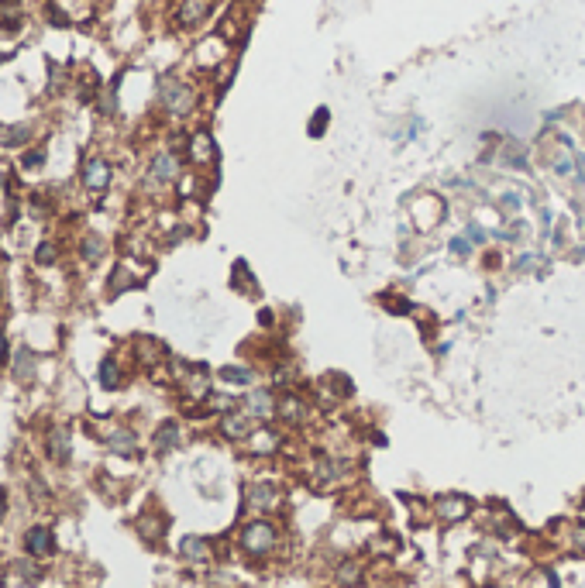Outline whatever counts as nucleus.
<instances>
[{
  "instance_id": "1",
  "label": "nucleus",
  "mask_w": 585,
  "mask_h": 588,
  "mask_svg": "<svg viewBox=\"0 0 585 588\" xmlns=\"http://www.w3.org/2000/svg\"><path fill=\"white\" fill-rule=\"evenodd\" d=\"M159 100H162L166 114L186 117V114H193V107H197V89L190 83H183V80H176V76H162V80H159Z\"/></svg>"
},
{
  "instance_id": "2",
  "label": "nucleus",
  "mask_w": 585,
  "mask_h": 588,
  "mask_svg": "<svg viewBox=\"0 0 585 588\" xmlns=\"http://www.w3.org/2000/svg\"><path fill=\"white\" fill-rule=\"evenodd\" d=\"M279 544V530L269 523V519H255L241 530V550H248L251 557H265L272 554Z\"/></svg>"
},
{
  "instance_id": "3",
  "label": "nucleus",
  "mask_w": 585,
  "mask_h": 588,
  "mask_svg": "<svg viewBox=\"0 0 585 588\" xmlns=\"http://www.w3.org/2000/svg\"><path fill=\"white\" fill-rule=\"evenodd\" d=\"M245 503L255 512H269V509H276V505L283 503V489L276 482H251L248 489H245Z\"/></svg>"
},
{
  "instance_id": "4",
  "label": "nucleus",
  "mask_w": 585,
  "mask_h": 588,
  "mask_svg": "<svg viewBox=\"0 0 585 588\" xmlns=\"http://www.w3.org/2000/svg\"><path fill=\"white\" fill-rule=\"evenodd\" d=\"M186 159L193 162V166L207 168L217 162V145H213V138H210V131H193L190 138H186Z\"/></svg>"
},
{
  "instance_id": "5",
  "label": "nucleus",
  "mask_w": 585,
  "mask_h": 588,
  "mask_svg": "<svg viewBox=\"0 0 585 588\" xmlns=\"http://www.w3.org/2000/svg\"><path fill=\"white\" fill-rule=\"evenodd\" d=\"M179 172H183V162H179V155H176V152H155V155H152V162H148V179H152L155 186H169V182H176V179H179Z\"/></svg>"
},
{
  "instance_id": "6",
  "label": "nucleus",
  "mask_w": 585,
  "mask_h": 588,
  "mask_svg": "<svg viewBox=\"0 0 585 588\" xmlns=\"http://www.w3.org/2000/svg\"><path fill=\"white\" fill-rule=\"evenodd\" d=\"M276 392L272 389H251V392H245V413H251L258 423H265V420H272L276 417Z\"/></svg>"
},
{
  "instance_id": "7",
  "label": "nucleus",
  "mask_w": 585,
  "mask_h": 588,
  "mask_svg": "<svg viewBox=\"0 0 585 588\" xmlns=\"http://www.w3.org/2000/svg\"><path fill=\"white\" fill-rule=\"evenodd\" d=\"M83 186L90 189V193H104L107 186H111V179H114V168H111V162L107 159H86V166H83Z\"/></svg>"
},
{
  "instance_id": "8",
  "label": "nucleus",
  "mask_w": 585,
  "mask_h": 588,
  "mask_svg": "<svg viewBox=\"0 0 585 588\" xmlns=\"http://www.w3.org/2000/svg\"><path fill=\"white\" fill-rule=\"evenodd\" d=\"M213 10V0H179L176 7V24L179 28H200Z\"/></svg>"
},
{
  "instance_id": "9",
  "label": "nucleus",
  "mask_w": 585,
  "mask_h": 588,
  "mask_svg": "<svg viewBox=\"0 0 585 588\" xmlns=\"http://www.w3.org/2000/svg\"><path fill=\"white\" fill-rule=\"evenodd\" d=\"M255 426L258 420L251 417V413H224V420H220V433L227 437V440H248L251 433H255Z\"/></svg>"
},
{
  "instance_id": "10",
  "label": "nucleus",
  "mask_w": 585,
  "mask_h": 588,
  "mask_svg": "<svg viewBox=\"0 0 585 588\" xmlns=\"http://www.w3.org/2000/svg\"><path fill=\"white\" fill-rule=\"evenodd\" d=\"M434 512H437V519H444V523H461L468 512H472V503L458 496V492H451V496H441L437 503H434Z\"/></svg>"
},
{
  "instance_id": "11",
  "label": "nucleus",
  "mask_w": 585,
  "mask_h": 588,
  "mask_svg": "<svg viewBox=\"0 0 585 588\" xmlns=\"http://www.w3.org/2000/svg\"><path fill=\"white\" fill-rule=\"evenodd\" d=\"M306 413H310V406H306V399L296 396V392H283L279 403H276V417L283 423H292V426L306 420Z\"/></svg>"
},
{
  "instance_id": "12",
  "label": "nucleus",
  "mask_w": 585,
  "mask_h": 588,
  "mask_svg": "<svg viewBox=\"0 0 585 588\" xmlns=\"http://www.w3.org/2000/svg\"><path fill=\"white\" fill-rule=\"evenodd\" d=\"M134 351H138V361L148 365V368L159 365V361H166V354H169L166 344L155 340V337H138V340H134Z\"/></svg>"
},
{
  "instance_id": "13",
  "label": "nucleus",
  "mask_w": 585,
  "mask_h": 588,
  "mask_svg": "<svg viewBox=\"0 0 585 588\" xmlns=\"http://www.w3.org/2000/svg\"><path fill=\"white\" fill-rule=\"evenodd\" d=\"M179 554H183L186 561H193V564H207L210 561V540L207 537H183Z\"/></svg>"
},
{
  "instance_id": "14",
  "label": "nucleus",
  "mask_w": 585,
  "mask_h": 588,
  "mask_svg": "<svg viewBox=\"0 0 585 588\" xmlns=\"http://www.w3.org/2000/svg\"><path fill=\"white\" fill-rule=\"evenodd\" d=\"M362 575H365V568H362V561H355V557H348V561H341L334 568V582L344 588L358 585L362 582Z\"/></svg>"
},
{
  "instance_id": "15",
  "label": "nucleus",
  "mask_w": 585,
  "mask_h": 588,
  "mask_svg": "<svg viewBox=\"0 0 585 588\" xmlns=\"http://www.w3.org/2000/svg\"><path fill=\"white\" fill-rule=\"evenodd\" d=\"M31 127L28 124H0V148H21L28 145Z\"/></svg>"
},
{
  "instance_id": "16",
  "label": "nucleus",
  "mask_w": 585,
  "mask_h": 588,
  "mask_svg": "<svg viewBox=\"0 0 585 588\" xmlns=\"http://www.w3.org/2000/svg\"><path fill=\"white\" fill-rule=\"evenodd\" d=\"M24 547H28L31 557H45V554L52 550V533H48L45 526H31L28 537H24Z\"/></svg>"
},
{
  "instance_id": "17",
  "label": "nucleus",
  "mask_w": 585,
  "mask_h": 588,
  "mask_svg": "<svg viewBox=\"0 0 585 588\" xmlns=\"http://www.w3.org/2000/svg\"><path fill=\"white\" fill-rule=\"evenodd\" d=\"M251 444V454H272L276 447H279V437H276V430H269V426H255V433L248 437Z\"/></svg>"
},
{
  "instance_id": "18",
  "label": "nucleus",
  "mask_w": 585,
  "mask_h": 588,
  "mask_svg": "<svg viewBox=\"0 0 585 588\" xmlns=\"http://www.w3.org/2000/svg\"><path fill=\"white\" fill-rule=\"evenodd\" d=\"M231 279H234V289H241V293H258L255 272L248 275V261H234V268H231Z\"/></svg>"
},
{
  "instance_id": "19",
  "label": "nucleus",
  "mask_w": 585,
  "mask_h": 588,
  "mask_svg": "<svg viewBox=\"0 0 585 588\" xmlns=\"http://www.w3.org/2000/svg\"><path fill=\"white\" fill-rule=\"evenodd\" d=\"M220 382H231V385H251L255 382V372L245 368V365H224L220 372H217Z\"/></svg>"
},
{
  "instance_id": "20",
  "label": "nucleus",
  "mask_w": 585,
  "mask_h": 588,
  "mask_svg": "<svg viewBox=\"0 0 585 588\" xmlns=\"http://www.w3.org/2000/svg\"><path fill=\"white\" fill-rule=\"evenodd\" d=\"M104 252H107V245H104V238L100 234H86L83 241H80V254H83V261H100L104 258Z\"/></svg>"
},
{
  "instance_id": "21",
  "label": "nucleus",
  "mask_w": 585,
  "mask_h": 588,
  "mask_svg": "<svg viewBox=\"0 0 585 588\" xmlns=\"http://www.w3.org/2000/svg\"><path fill=\"white\" fill-rule=\"evenodd\" d=\"M97 375H100V385H104V389H111V392H114V389L121 385V365H118L114 358H104Z\"/></svg>"
},
{
  "instance_id": "22",
  "label": "nucleus",
  "mask_w": 585,
  "mask_h": 588,
  "mask_svg": "<svg viewBox=\"0 0 585 588\" xmlns=\"http://www.w3.org/2000/svg\"><path fill=\"white\" fill-rule=\"evenodd\" d=\"M176 444H179V426L172 420H166L155 430V447H159V451H172Z\"/></svg>"
},
{
  "instance_id": "23",
  "label": "nucleus",
  "mask_w": 585,
  "mask_h": 588,
  "mask_svg": "<svg viewBox=\"0 0 585 588\" xmlns=\"http://www.w3.org/2000/svg\"><path fill=\"white\" fill-rule=\"evenodd\" d=\"M107 444H111V451H118V454H134V433H131V430H114V433L107 437Z\"/></svg>"
},
{
  "instance_id": "24",
  "label": "nucleus",
  "mask_w": 585,
  "mask_h": 588,
  "mask_svg": "<svg viewBox=\"0 0 585 588\" xmlns=\"http://www.w3.org/2000/svg\"><path fill=\"white\" fill-rule=\"evenodd\" d=\"M127 286H134V275L127 272V265H121V268L111 275V296H118L121 289H127Z\"/></svg>"
},
{
  "instance_id": "25",
  "label": "nucleus",
  "mask_w": 585,
  "mask_h": 588,
  "mask_svg": "<svg viewBox=\"0 0 585 588\" xmlns=\"http://www.w3.org/2000/svg\"><path fill=\"white\" fill-rule=\"evenodd\" d=\"M48 454H52L55 461H66V458H69V440H66V433H55V437L48 440Z\"/></svg>"
},
{
  "instance_id": "26",
  "label": "nucleus",
  "mask_w": 585,
  "mask_h": 588,
  "mask_svg": "<svg viewBox=\"0 0 585 588\" xmlns=\"http://www.w3.org/2000/svg\"><path fill=\"white\" fill-rule=\"evenodd\" d=\"M55 258H59V248H55L52 241L38 245V252H35V261H38V265H55Z\"/></svg>"
},
{
  "instance_id": "27",
  "label": "nucleus",
  "mask_w": 585,
  "mask_h": 588,
  "mask_svg": "<svg viewBox=\"0 0 585 588\" xmlns=\"http://www.w3.org/2000/svg\"><path fill=\"white\" fill-rule=\"evenodd\" d=\"M448 252L455 254V258H472V241H468V238H451V241H448Z\"/></svg>"
},
{
  "instance_id": "28",
  "label": "nucleus",
  "mask_w": 585,
  "mask_h": 588,
  "mask_svg": "<svg viewBox=\"0 0 585 588\" xmlns=\"http://www.w3.org/2000/svg\"><path fill=\"white\" fill-rule=\"evenodd\" d=\"M138 530H141L148 540H159V537H162V523H159V519H138Z\"/></svg>"
},
{
  "instance_id": "29",
  "label": "nucleus",
  "mask_w": 585,
  "mask_h": 588,
  "mask_svg": "<svg viewBox=\"0 0 585 588\" xmlns=\"http://www.w3.org/2000/svg\"><path fill=\"white\" fill-rule=\"evenodd\" d=\"M31 372H35V365H31V354L28 351H21V368H14V375H21L24 382L31 378Z\"/></svg>"
},
{
  "instance_id": "30",
  "label": "nucleus",
  "mask_w": 585,
  "mask_h": 588,
  "mask_svg": "<svg viewBox=\"0 0 585 588\" xmlns=\"http://www.w3.org/2000/svg\"><path fill=\"white\" fill-rule=\"evenodd\" d=\"M45 162V148H35V152H28L24 159H21V166L24 168H38Z\"/></svg>"
},
{
  "instance_id": "31",
  "label": "nucleus",
  "mask_w": 585,
  "mask_h": 588,
  "mask_svg": "<svg viewBox=\"0 0 585 588\" xmlns=\"http://www.w3.org/2000/svg\"><path fill=\"white\" fill-rule=\"evenodd\" d=\"M324 124H327V110H317V117H313V124H310V134L317 138V134L324 131Z\"/></svg>"
},
{
  "instance_id": "32",
  "label": "nucleus",
  "mask_w": 585,
  "mask_h": 588,
  "mask_svg": "<svg viewBox=\"0 0 585 588\" xmlns=\"http://www.w3.org/2000/svg\"><path fill=\"white\" fill-rule=\"evenodd\" d=\"M572 540H575V547L585 554V523H575V530H572Z\"/></svg>"
},
{
  "instance_id": "33",
  "label": "nucleus",
  "mask_w": 585,
  "mask_h": 588,
  "mask_svg": "<svg viewBox=\"0 0 585 588\" xmlns=\"http://www.w3.org/2000/svg\"><path fill=\"white\" fill-rule=\"evenodd\" d=\"M7 365V337L0 334V368Z\"/></svg>"
},
{
  "instance_id": "34",
  "label": "nucleus",
  "mask_w": 585,
  "mask_h": 588,
  "mask_svg": "<svg viewBox=\"0 0 585 588\" xmlns=\"http://www.w3.org/2000/svg\"><path fill=\"white\" fill-rule=\"evenodd\" d=\"M3 499H7V496H3V489H0V519H3V505H7Z\"/></svg>"
},
{
  "instance_id": "35",
  "label": "nucleus",
  "mask_w": 585,
  "mask_h": 588,
  "mask_svg": "<svg viewBox=\"0 0 585 588\" xmlns=\"http://www.w3.org/2000/svg\"><path fill=\"white\" fill-rule=\"evenodd\" d=\"M0 186H3V172H0Z\"/></svg>"
},
{
  "instance_id": "36",
  "label": "nucleus",
  "mask_w": 585,
  "mask_h": 588,
  "mask_svg": "<svg viewBox=\"0 0 585 588\" xmlns=\"http://www.w3.org/2000/svg\"><path fill=\"white\" fill-rule=\"evenodd\" d=\"M0 62H3V52H0Z\"/></svg>"
},
{
  "instance_id": "37",
  "label": "nucleus",
  "mask_w": 585,
  "mask_h": 588,
  "mask_svg": "<svg viewBox=\"0 0 585 588\" xmlns=\"http://www.w3.org/2000/svg\"><path fill=\"white\" fill-rule=\"evenodd\" d=\"M382 588H386V585H382Z\"/></svg>"
}]
</instances>
